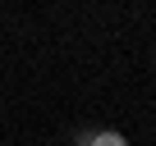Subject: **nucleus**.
I'll use <instances>...</instances> for the list:
<instances>
[{
	"label": "nucleus",
	"mask_w": 156,
	"mask_h": 146,
	"mask_svg": "<svg viewBox=\"0 0 156 146\" xmlns=\"http://www.w3.org/2000/svg\"><path fill=\"white\" fill-rule=\"evenodd\" d=\"M87 146H129V141H124V132H115V128H106V132H97V137H87Z\"/></svg>",
	"instance_id": "nucleus-1"
}]
</instances>
